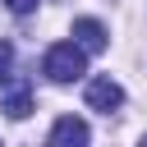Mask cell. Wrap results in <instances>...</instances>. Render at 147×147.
Segmentation results:
<instances>
[{
  "label": "cell",
  "instance_id": "1",
  "mask_svg": "<svg viewBox=\"0 0 147 147\" xmlns=\"http://www.w3.org/2000/svg\"><path fill=\"white\" fill-rule=\"evenodd\" d=\"M41 74H46L51 83H78V78L87 74V51H83L78 41H55V46L46 51V60H41Z\"/></svg>",
  "mask_w": 147,
  "mask_h": 147
},
{
  "label": "cell",
  "instance_id": "2",
  "mask_svg": "<svg viewBox=\"0 0 147 147\" xmlns=\"http://www.w3.org/2000/svg\"><path fill=\"white\" fill-rule=\"evenodd\" d=\"M115 106H124V87H119L110 74H106V78H92V83H87V110H106V115H110Z\"/></svg>",
  "mask_w": 147,
  "mask_h": 147
},
{
  "label": "cell",
  "instance_id": "3",
  "mask_svg": "<svg viewBox=\"0 0 147 147\" xmlns=\"http://www.w3.org/2000/svg\"><path fill=\"white\" fill-rule=\"evenodd\" d=\"M87 138H92V129H87V119H78V115H64V119L51 124V142H55V147H83Z\"/></svg>",
  "mask_w": 147,
  "mask_h": 147
},
{
  "label": "cell",
  "instance_id": "4",
  "mask_svg": "<svg viewBox=\"0 0 147 147\" xmlns=\"http://www.w3.org/2000/svg\"><path fill=\"white\" fill-rule=\"evenodd\" d=\"M74 41L92 55V51H106V41H110V32L96 23V18H74Z\"/></svg>",
  "mask_w": 147,
  "mask_h": 147
},
{
  "label": "cell",
  "instance_id": "5",
  "mask_svg": "<svg viewBox=\"0 0 147 147\" xmlns=\"http://www.w3.org/2000/svg\"><path fill=\"white\" fill-rule=\"evenodd\" d=\"M0 106H5V115H9V119H23V115L32 110V92H28L23 83H14V87L5 92V101H0Z\"/></svg>",
  "mask_w": 147,
  "mask_h": 147
},
{
  "label": "cell",
  "instance_id": "6",
  "mask_svg": "<svg viewBox=\"0 0 147 147\" xmlns=\"http://www.w3.org/2000/svg\"><path fill=\"white\" fill-rule=\"evenodd\" d=\"M9 69H14V46L0 41V83H9Z\"/></svg>",
  "mask_w": 147,
  "mask_h": 147
},
{
  "label": "cell",
  "instance_id": "7",
  "mask_svg": "<svg viewBox=\"0 0 147 147\" xmlns=\"http://www.w3.org/2000/svg\"><path fill=\"white\" fill-rule=\"evenodd\" d=\"M5 9H9V14H32L37 0H5Z\"/></svg>",
  "mask_w": 147,
  "mask_h": 147
}]
</instances>
